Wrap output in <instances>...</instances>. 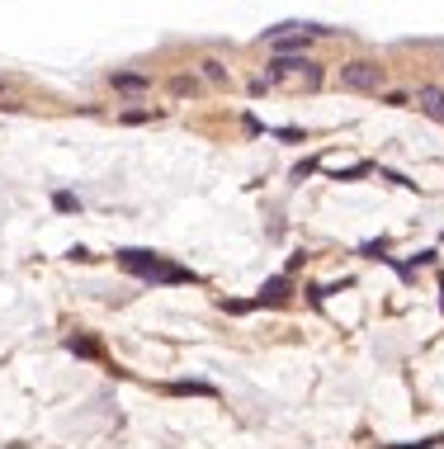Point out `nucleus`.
Returning <instances> with one entry per match:
<instances>
[{
	"label": "nucleus",
	"instance_id": "f03ea898",
	"mask_svg": "<svg viewBox=\"0 0 444 449\" xmlns=\"http://www.w3.org/2000/svg\"><path fill=\"white\" fill-rule=\"evenodd\" d=\"M270 80H302V85H317V80H321V66L288 52V57H274V62H270Z\"/></svg>",
	"mask_w": 444,
	"mask_h": 449
},
{
	"label": "nucleus",
	"instance_id": "7ed1b4c3",
	"mask_svg": "<svg viewBox=\"0 0 444 449\" xmlns=\"http://www.w3.org/2000/svg\"><path fill=\"white\" fill-rule=\"evenodd\" d=\"M340 85H345V90H378V62H364V57H359V62H345L340 66Z\"/></svg>",
	"mask_w": 444,
	"mask_h": 449
},
{
	"label": "nucleus",
	"instance_id": "20e7f679",
	"mask_svg": "<svg viewBox=\"0 0 444 449\" xmlns=\"http://www.w3.org/2000/svg\"><path fill=\"white\" fill-rule=\"evenodd\" d=\"M416 104H421L426 119L444 124V85H421V90H416Z\"/></svg>",
	"mask_w": 444,
	"mask_h": 449
},
{
	"label": "nucleus",
	"instance_id": "6e6552de",
	"mask_svg": "<svg viewBox=\"0 0 444 449\" xmlns=\"http://www.w3.org/2000/svg\"><path fill=\"white\" fill-rule=\"evenodd\" d=\"M204 76H208V80H218V85H222V80H227V66L208 57V62H204Z\"/></svg>",
	"mask_w": 444,
	"mask_h": 449
},
{
	"label": "nucleus",
	"instance_id": "0eeeda50",
	"mask_svg": "<svg viewBox=\"0 0 444 449\" xmlns=\"http://www.w3.org/2000/svg\"><path fill=\"white\" fill-rule=\"evenodd\" d=\"M171 393H180V397H185V393H194V397H213V388H208V383H171Z\"/></svg>",
	"mask_w": 444,
	"mask_h": 449
},
{
	"label": "nucleus",
	"instance_id": "f8f14e48",
	"mask_svg": "<svg viewBox=\"0 0 444 449\" xmlns=\"http://www.w3.org/2000/svg\"><path fill=\"white\" fill-rule=\"evenodd\" d=\"M0 90H5V80H0Z\"/></svg>",
	"mask_w": 444,
	"mask_h": 449
},
{
	"label": "nucleus",
	"instance_id": "1a4fd4ad",
	"mask_svg": "<svg viewBox=\"0 0 444 449\" xmlns=\"http://www.w3.org/2000/svg\"><path fill=\"white\" fill-rule=\"evenodd\" d=\"M147 119H152V109H128L123 114V124H147Z\"/></svg>",
	"mask_w": 444,
	"mask_h": 449
},
{
	"label": "nucleus",
	"instance_id": "9d476101",
	"mask_svg": "<svg viewBox=\"0 0 444 449\" xmlns=\"http://www.w3.org/2000/svg\"><path fill=\"white\" fill-rule=\"evenodd\" d=\"M171 90H175V95H185V90H194V80H190V76H175V80H171Z\"/></svg>",
	"mask_w": 444,
	"mask_h": 449
},
{
	"label": "nucleus",
	"instance_id": "423d86ee",
	"mask_svg": "<svg viewBox=\"0 0 444 449\" xmlns=\"http://www.w3.org/2000/svg\"><path fill=\"white\" fill-rule=\"evenodd\" d=\"M66 345H71L76 355H85V359H95V355H99V345L90 341V336H71V341H66Z\"/></svg>",
	"mask_w": 444,
	"mask_h": 449
},
{
	"label": "nucleus",
	"instance_id": "39448f33",
	"mask_svg": "<svg viewBox=\"0 0 444 449\" xmlns=\"http://www.w3.org/2000/svg\"><path fill=\"white\" fill-rule=\"evenodd\" d=\"M147 85H152V80L137 76V71H118V76H113V90H147Z\"/></svg>",
	"mask_w": 444,
	"mask_h": 449
},
{
	"label": "nucleus",
	"instance_id": "9b49d317",
	"mask_svg": "<svg viewBox=\"0 0 444 449\" xmlns=\"http://www.w3.org/2000/svg\"><path fill=\"white\" fill-rule=\"evenodd\" d=\"M52 203H57V208H62V213H71V208H80V203L71 199V194H57V199H52Z\"/></svg>",
	"mask_w": 444,
	"mask_h": 449
},
{
	"label": "nucleus",
	"instance_id": "f257e3e1",
	"mask_svg": "<svg viewBox=\"0 0 444 449\" xmlns=\"http://www.w3.org/2000/svg\"><path fill=\"white\" fill-rule=\"evenodd\" d=\"M118 265H123L128 275L137 279H152V284H190V270L185 265H171L166 256H156V251H118Z\"/></svg>",
	"mask_w": 444,
	"mask_h": 449
}]
</instances>
